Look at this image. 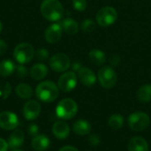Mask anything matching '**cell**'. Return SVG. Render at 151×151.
Masks as SVG:
<instances>
[{
  "instance_id": "6da1fadb",
  "label": "cell",
  "mask_w": 151,
  "mask_h": 151,
  "mask_svg": "<svg viewBox=\"0 0 151 151\" xmlns=\"http://www.w3.org/2000/svg\"><path fill=\"white\" fill-rule=\"evenodd\" d=\"M42 16L49 21H58L64 15V7L58 0H43L40 6Z\"/></svg>"
},
{
  "instance_id": "7a4b0ae2",
  "label": "cell",
  "mask_w": 151,
  "mask_h": 151,
  "mask_svg": "<svg viewBox=\"0 0 151 151\" xmlns=\"http://www.w3.org/2000/svg\"><path fill=\"white\" fill-rule=\"evenodd\" d=\"M59 94V88L56 83L51 81H44L40 82L35 88L36 97L43 103L54 102Z\"/></svg>"
},
{
  "instance_id": "3957f363",
  "label": "cell",
  "mask_w": 151,
  "mask_h": 151,
  "mask_svg": "<svg viewBox=\"0 0 151 151\" xmlns=\"http://www.w3.org/2000/svg\"><path fill=\"white\" fill-rule=\"evenodd\" d=\"M78 112L77 103L71 98H65L61 100L56 108V114L59 119H71L76 116Z\"/></svg>"
},
{
  "instance_id": "277c9868",
  "label": "cell",
  "mask_w": 151,
  "mask_h": 151,
  "mask_svg": "<svg viewBox=\"0 0 151 151\" xmlns=\"http://www.w3.org/2000/svg\"><path fill=\"white\" fill-rule=\"evenodd\" d=\"M128 127L134 132H142L146 130L150 125V116L142 111H136L129 115L127 119Z\"/></svg>"
},
{
  "instance_id": "5b68a950",
  "label": "cell",
  "mask_w": 151,
  "mask_h": 151,
  "mask_svg": "<svg viewBox=\"0 0 151 151\" xmlns=\"http://www.w3.org/2000/svg\"><path fill=\"white\" fill-rule=\"evenodd\" d=\"M35 49L28 42H21L18 44L13 50V58L18 64L25 65L29 63L35 56Z\"/></svg>"
},
{
  "instance_id": "8992f818",
  "label": "cell",
  "mask_w": 151,
  "mask_h": 151,
  "mask_svg": "<svg viewBox=\"0 0 151 151\" xmlns=\"http://www.w3.org/2000/svg\"><path fill=\"white\" fill-rule=\"evenodd\" d=\"M97 79L100 85L106 89L112 88L118 81V75L113 67L111 65L103 66L97 73Z\"/></svg>"
},
{
  "instance_id": "52a82bcc",
  "label": "cell",
  "mask_w": 151,
  "mask_h": 151,
  "mask_svg": "<svg viewBox=\"0 0 151 151\" xmlns=\"http://www.w3.org/2000/svg\"><path fill=\"white\" fill-rule=\"evenodd\" d=\"M118 19V12L112 6H104L101 8L96 15V23L103 27H109L115 23Z\"/></svg>"
},
{
  "instance_id": "ba28073f",
  "label": "cell",
  "mask_w": 151,
  "mask_h": 151,
  "mask_svg": "<svg viewBox=\"0 0 151 151\" xmlns=\"http://www.w3.org/2000/svg\"><path fill=\"white\" fill-rule=\"evenodd\" d=\"M50 66L56 73H65L71 66L70 58L65 53H57L50 57Z\"/></svg>"
},
{
  "instance_id": "9c48e42d",
  "label": "cell",
  "mask_w": 151,
  "mask_h": 151,
  "mask_svg": "<svg viewBox=\"0 0 151 151\" xmlns=\"http://www.w3.org/2000/svg\"><path fill=\"white\" fill-rule=\"evenodd\" d=\"M77 74L73 71L65 72L58 81V87L62 92L67 93L73 90L77 85Z\"/></svg>"
},
{
  "instance_id": "30bf717a",
  "label": "cell",
  "mask_w": 151,
  "mask_h": 151,
  "mask_svg": "<svg viewBox=\"0 0 151 151\" xmlns=\"http://www.w3.org/2000/svg\"><path fill=\"white\" fill-rule=\"evenodd\" d=\"M19 126V119L17 115L12 111L0 112V128L7 131L14 130Z\"/></svg>"
},
{
  "instance_id": "8fae6325",
  "label": "cell",
  "mask_w": 151,
  "mask_h": 151,
  "mask_svg": "<svg viewBox=\"0 0 151 151\" xmlns=\"http://www.w3.org/2000/svg\"><path fill=\"white\" fill-rule=\"evenodd\" d=\"M63 35V29L60 23H53L49 26L44 33V37L47 42L53 44L58 42Z\"/></svg>"
},
{
  "instance_id": "7c38bea8",
  "label": "cell",
  "mask_w": 151,
  "mask_h": 151,
  "mask_svg": "<svg viewBox=\"0 0 151 151\" xmlns=\"http://www.w3.org/2000/svg\"><path fill=\"white\" fill-rule=\"evenodd\" d=\"M41 104L35 100L27 101L23 106V116L27 120H34L37 119L41 113Z\"/></svg>"
},
{
  "instance_id": "4fadbf2b",
  "label": "cell",
  "mask_w": 151,
  "mask_h": 151,
  "mask_svg": "<svg viewBox=\"0 0 151 151\" xmlns=\"http://www.w3.org/2000/svg\"><path fill=\"white\" fill-rule=\"evenodd\" d=\"M77 77L80 81L86 87L93 86L96 81V76L95 73L88 67H81L77 72Z\"/></svg>"
},
{
  "instance_id": "5bb4252c",
  "label": "cell",
  "mask_w": 151,
  "mask_h": 151,
  "mask_svg": "<svg viewBox=\"0 0 151 151\" xmlns=\"http://www.w3.org/2000/svg\"><path fill=\"white\" fill-rule=\"evenodd\" d=\"M52 133L54 136L59 140L66 139L70 134V127L65 121H57L52 127Z\"/></svg>"
},
{
  "instance_id": "9a60e30c",
  "label": "cell",
  "mask_w": 151,
  "mask_h": 151,
  "mask_svg": "<svg viewBox=\"0 0 151 151\" xmlns=\"http://www.w3.org/2000/svg\"><path fill=\"white\" fill-rule=\"evenodd\" d=\"M128 151H150V147L147 141L141 136H134L131 138L127 146Z\"/></svg>"
},
{
  "instance_id": "2e32d148",
  "label": "cell",
  "mask_w": 151,
  "mask_h": 151,
  "mask_svg": "<svg viewBox=\"0 0 151 151\" xmlns=\"http://www.w3.org/2000/svg\"><path fill=\"white\" fill-rule=\"evenodd\" d=\"M25 134L20 129H14L8 139V146L10 149H18L21 147L24 143Z\"/></svg>"
},
{
  "instance_id": "e0dca14e",
  "label": "cell",
  "mask_w": 151,
  "mask_h": 151,
  "mask_svg": "<svg viewBox=\"0 0 151 151\" xmlns=\"http://www.w3.org/2000/svg\"><path fill=\"white\" fill-rule=\"evenodd\" d=\"M48 67L42 63H38L34 65L29 72V74L31 76V78L35 81H41L42 79H44L47 74H48Z\"/></svg>"
},
{
  "instance_id": "ac0fdd59",
  "label": "cell",
  "mask_w": 151,
  "mask_h": 151,
  "mask_svg": "<svg viewBox=\"0 0 151 151\" xmlns=\"http://www.w3.org/2000/svg\"><path fill=\"white\" fill-rule=\"evenodd\" d=\"M50 141L45 134H39L33 138L32 140V148L35 151L46 150L50 146Z\"/></svg>"
},
{
  "instance_id": "d6986e66",
  "label": "cell",
  "mask_w": 151,
  "mask_h": 151,
  "mask_svg": "<svg viewBox=\"0 0 151 151\" xmlns=\"http://www.w3.org/2000/svg\"><path fill=\"white\" fill-rule=\"evenodd\" d=\"M60 25L62 27L63 31H65L67 35H73L78 33L79 31V24L78 22L72 19V18H66L64 19L61 22Z\"/></svg>"
},
{
  "instance_id": "ffe728a7",
  "label": "cell",
  "mask_w": 151,
  "mask_h": 151,
  "mask_svg": "<svg viewBox=\"0 0 151 151\" xmlns=\"http://www.w3.org/2000/svg\"><path fill=\"white\" fill-rule=\"evenodd\" d=\"M92 127L90 123L85 119H79L74 122L73 125V130L76 134L79 135H87L91 132Z\"/></svg>"
},
{
  "instance_id": "44dd1931",
  "label": "cell",
  "mask_w": 151,
  "mask_h": 151,
  "mask_svg": "<svg viewBox=\"0 0 151 151\" xmlns=\"http://www.w3.org/2000/svg\"><path fill=\"white\" fill-rule=\"evenodd\" d=\"M88 59L90 63L95 65H102L106 61V55L103 50L99 49H94L89 51Z\"/></svg>"
},
{
  "instance_id": "7402d4cb",
  "label": "cell",
  "mask_w": 151,
  "mask_h": 151,
  "mask_svg": "<svg viewBox=\"0 0 151 151\" xmlns=\"http://www.w3.org/2000/svg\"><path fill=\"white\" fill-rule=\"evenodd\" d=\"M16 71L15 64L10 59H4L0 62V76L8 77Z\"/></svg>"
},
{
  "instance_id": "603a6c76",
  "label": "cell",
  "mask_w": 151,
  "mask_h": 151,
  "mask_svg": "<svg viewBox=\"0 0 151 151\" xmlns=\"http://www.w3.org/2000/svg\"><path fill=\"white\" fill-rule=\"evenodd\" d=\"M136 96L141 103H149L151 101V84L141 86L136 92Z\"/></svg>"
},
{
  "instance_id": "cb8c5ba5",
  "label": "cell",
  "mask_w": 151,
  "mask_h": 151,
  "mask_svg": "<svg viewBox=\"0 0 151 151\" xmlns=\"http://www.w3.org/2000/svg\"><path fill=\"white\" fill-rule=\"evenodd\" d=\"M15 93L21 99H29L33 96V89L27 83H19L15 88Z\"/></svg>"
},
{
  "instance_id": "d4e9b609",
  "label": "cell",
  "mask_w": 151,
  "mask_h": 151,
  "mask_svg": "<svg viewBox=\"0 0 151 151\" xmlns=\"http://www.w3.org/2000/svg\"><path fill=\"white\" fill-rule=\"evenodd\" d=\"M109 127L113 130H119L124 125V118L121 114H112L108 119Z\"/></svg>"
},
{
  "instance_id": "484cf974",
  "label": "cell",
  "mask_w": 151,
  "mask_h": 151,
  "mask_svg": "<svg viewBox=\"0 0 151 151\" xmlns=\"http://www.w3.org/2000/svg\"><path fill=\"white\" fill-rule=\"evenodd\" d=\"M81 30L84 33H86V34H91L92 32L95 31V29L96 27V22L93 19H84L81 22Z\"/></svg>"
},
{
  "instance_id": "4316f807",
  "label": "cell",
  "mask_w": 151,
  "mask_h": 151,
  "mask_svg": "<svg viewBox=\"0 0 151 151\" xmlns=\"http://www.w3.org/2000/svg\"><path fill=\"white\" fill-rule=\"evenodd\" d=\"M12 93V86L9 82H4L0 84V98L6 99Z\"/></svg>"
},
{
  "instance_id": "83f0119b",
  "label": "cell",
  "mask_w": 151,
  "mask_h": 151,
  "mask_svg": "<svg viewBox=\"0 0 151 151\" xmlns=\"http://www.w3.org/2000/svg\"><path fill=\"white\" fill-rule=\"evenodd\" d=\"M73 6L76 11L83 12L87 9L88 3L87 0H73Z\"/></svg>"
},
{
  "instance_id": "f1b7e54d",
  "label": "cell",
  "mask_w": 151,
  "mask_h": 151,
  "mask_svg": "<svg viewBox=\"0 0 151 151\" xmlns=\"http://www.w3.org/2000/svg\"><path fill=\"white\" fill-rule=\"evenodd\" d=\"M16 73H17L18 77L20 79H25L28 75L27 68L24 65H21V64H19L18 65H16Z\"/></svg>"
},
{
  "instance_id": "f546056e",
  "label": "cell",
  "mask_w": 151,
  "mask_h": 151,
  "mask_svg": "<svg viewBox=\"0 0 151 151\" xmlns=\"http://www.w3.org/2000/svg\"><path fill=\"white\" fill-rule=\"evenodd\" d=\"M35 55H36V58L39 59V60H46L48 58H49V51L47 50V49L45 48H39L35 50Z\"/></svg>"
},
{
  "instance_id": "4dcf8cb0",
  "label": "cell",
  "mask_w": 151,
  "mask_h": 151,
  "mask_svg": "<svg viewBox=\"0 0 151 151\" xmlns=\"http://www.w3.org/2000/svg\"><path fill=\"white\" fill-rule=\"evenodd\" d=\"M109 63L111 65V67H114V66H119L121 63V58L119 55H116V54H113L111 56H110L109 58Z\"/></svg>"
},
{
  "instance_id": "1f68e13d",
  "label": "cell",
  "mask_w": 151,
  "mask_h": 151,
  "mask_svg": "<svg viewBox=\"0 0 151 151\" xmlns=\"http://www.w3.org/2000/svg\"><path fill=\"white\" fill-rule=\"evenodd\" d=\"M88 143H89V145L91 147H97L100 144L101 140H100V137L97 134H91L88 137Z\"/></svg>"
},
{
  "instance_id": "d6a6232c",
  "label": "cell",
  "mask_w": 151,
  "mask_h": 151,
  "mask_svg": "<svg viewBox=\"0 0 151 151\" xmlns=\"http://www.w3.org/2000/svg\"><path fill=\"white\" fill-rule=\"evenodd\" d=\"M27 133L30 134V135H33L34 137L37 135L38 134V131H39V127L37 125L35 124H30L28 125V127H27Z\"/></svg>"
},
{
  "instance_id": "836d02e7",
  "label": "cell",
  "mask_w": 151,
  "mask_h": 151,
  "mask_svg": "<svg viewBox=\"0 0 151 151\" xmlns=\"http://www.w3.org/2000/svg\"><path fill=\"white\" fill-rule=\"evenodd\" d=\"M6 51H7V44L3 39H0V56L4 55Z\"/></svg>"
},
{
  "instance_id": "e575fe53",
  "label": "cell",
  "mask_w": 151,
  "mask_h": 151,
  "mask_svg": "<svg viewBox=\"0 0 151 151\" xmlns=\"http://www.w3.org/2000/svg\"><path fill=\"white\" fill-rule=\"evenodd\" d=\"M8 148H9L8 142L0 137V151H7Z\"/></svg>"
},
{
  "instance_id": "d590c367",
  "label": "cell",
  "mask_w": 151,
  "mask_h": 151,
  "mask_svg": "<svg viewBox=\"0 0 151 151\" xmlns=\"http://www.w3.org/2000/svg\"><path fill=\"white\" fill-rule=\"evenodd\" d=\"M81 67H82V65H81V63H80V62H74L72 65V69L73 72H78Z\"/></svg>"
},
{
  "instance_id": "8d00e7d4",
  "label": "cell",
  "mask_w": 151,
  "mask_h": 151,
  "mask_svg": "<svg viewBox=\"0 0 151 151\" xmlns=\"http://www.w3.org/2000/svg\"><path fill=\"white\" fill-rule=\"evenodd\" d=\"M58 151H79L75 147L73 146H64Z\"/></svg>"
},
{
  "instance_id": "74e56055",
  "label": "cell",
  "mask_w": 151,
  "mask_h": 151,
  "mask_svg": "<svg viewBox=\"0 0 151 151\" xmlns=\"http://www.w3.org/2000/svg\"><path fill=\"white\" fill-rule=\"evenodd\" d=\"M2 30H3V24H2V22L0 20V33L2 32Z\"/></svg>"
},
{
  "instance_id": "f35d334b",
  "label": "cell",
  "mask_w": 151,
  "mask_h": 151,
  "mask_svg": "<svg viewBox=\"0 0 151 151\" xmlns=\"http://www.w3.org/2000/svg\"><path fill=\"white\" fill-rule=\"evenodd\" d=\"M12 151H22V150H12Z\"/></svg>"
}]
</instances>
